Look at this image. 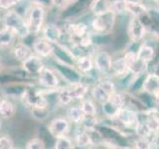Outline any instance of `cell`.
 <instances>
[{"label":"cell","instance_id":"cell-1","mask_svg":"<svg viewBox=\"0 0 159 149\" xmlns=\"http://www.w3.org/2000/svg\"><path fill=\"white\" fill-rule=\"evenodd\" d=\"M5 28H7L19 38H26L30 35V30L26 19L16 10H7L2 18Z\"/></svg>","mask_w":159,"mask_h":149},{"label":"cell","instance_id":"cell-2","mask_svg":"<svg viewBox=\"0 0 159 149\" xmlns=\"http://www.w3.org/2000/svg\"><path fill=\"white\" fill-rule=\"evenodd\" d=\"M45 16H46V10H45L43 5L39 3H34L28 7L26 21L30 30V34L36 35L42 31Z\"/></svg>","mask_w":159,"mask_h":149},{"label":"cell","instance_id":"cell-3","mask_svg":"<svg viewBox=\"0 0 159 149\" xmlns=\"http://www.w3.org/2000/svg\"><path fill=\"white\" fill-rule=\"evenodd\" d=\"M116 13L112 10L102 15H96L92 21V27L93 31L98 34H107L112 30L114 25Z\"/></svg>","mask_w":159,"mask_h":149},{"label":"cell","instance_id":"cell-4","mask_svg":"<svg viewBox=\"0 0 159 149\" xmlns=\"http://www.w3.org/2000/svg\"><path fill=\"white\" fill-rule=\"evenodd\" d=\"M23 98L25 99L27 106H31L32 109H45L48 107L47 98L40 91H35V89L24 91Z\"/></svg>","mask_w":159,"mask_h":149},{"label":"cell","instance_id":"cell-5","mask_svg":"<svg viewBox=\"0 0 159 149\" xmlns=\"http://www.w3.org/2000/svg\"><path fill=\"white\" fill-rule=\"evenodd\" d=\"M52 56H54L57 63L60 64L67 65V66H74L76 64V57L74 56L71 50L63 46L60 43L54 44Z\"/></svg>","mask_w":159,"mask_h":149},{"label":"cell","instance_id":"cell-6","mask_svg":"<svg viewBox=\"0 0 159 149\" xmlns=\"http://www.w3.org/2000/svg\"><path fill=\"white\" fill-rule=\"evenodd\" d=\"M70 126H71L70 120L63 117H57L49 123L48 130L53 137L58 138L61 136H67L70 132Z\"/></svg>","mask_w":159,"mask_h":149},{"label":"cell","instance_id":"cell-7","mask_svg":"<svg viewBox=\"0 0 159 149\" xmlns=\"http://www.w3.org/2000/svg\"><path fill=\"white\" fill-rule=\"evenodd\" d=\"M145 33H146V29L143 22L139 19V17L133 16L130 19V21H129L128 28H127V34L129 39L132 42H138L144 37Z\"/></svg>","mask_w":159,"mask_h":149},{"label":"cell","instance_id":"cell-8","mask_svg":"<svg viewBox=\"0 0 159 149\" xmlns=\"http://www.w3.org/2000/svg\"><path fill=\"white\" fill-rule=\"evenodd\" d=\"M39 83L42 84L43 87L50 89H55L59 86V79L57 77L55 71L52 69L44 67L42 71L38 74Z\"/></svg>","mask_w":159,"mask_h":149},{"label":"cell","instance_id":"cell-9","mask_svg":"<svg viewBox=\"0 0 159 149\" xmlns=\"http://www.w3.org/2000/svg\"><path fill=\"white\" fill-rule=\"evenodd\" d=\"M56 70L70 84H76L82 81V78H83L82 73L79 72L78 70H75L74 66H67V65L57 63Z\"/></svg>","mask_w":159,"mask_h":149},{"label":"cell","instance_id":"cell-10","mask_svg":"<svg viewBox=\"0 0 159 149\" xmlns=\"http://www.w3.org/2000/svg\"><path fill=\"white\" fill-rule=\"evenodd\" d=\"M32 49L37 56L41 58H48L53 55L54 44L48 41V40L45 39L44 37H42V38L37 39L36 41L33 43Z\"/></svg>","mask_w":159,"mask_h":149},{"label":"cell","instance_id":"cell-11","mask_svg":"<svg viewBox=\"0 0 159 149\" xmlns=\"http://www.w3.org/2000/svg\"><path fill=\"white\" fill-rule=\"evenodd\" d=\"M94 66H96L98 73L102 74H108L111 71L112 60L111 57L107 52H99L94 57Z\"/></svg>","mask_w":159,"mask_h":149},{"label":"cell","instance_id":"cell-12","mask_svg":"<svg viewBox=\"0 0 159 149\" xmlns=\"http://www.w3.org/2000/svg\"><path fill=\"white\" fill-rule=\"evenodd\" d=\"M44 64L42 62L41 57L37 56V55H32L30 56L26 61L22 63V68L24 72L30 74H39V73L42 71L44 68Z\"/></svg>","mask_w":159,"mask_h":149},{"label":"cell","instance_id":"cell-13","mask_svg":"<svg viewBox=\"0 0 159 149\" xmlns=\"http://www.w3.org/2000/svg\"><path fill=\"white\" fill-rule=\"evenodd\" d=\"M43 37L47 39L53 44H58L61 42L63 38V32L56 24L53 23H47L42 28Z\"/></svg>","mask_w":159,"mask_h":149},{"label":"cell","instance_id":"cell-14","mask_svg":"<svg viewBox=\"0 0 159 149\" xmlns=\"http://www.w3.org/2000/svg\"><path fill=\"white\" fill-rule=\"evenodd\" d=\"M116 117H117L118 120L126 127H135L137 122L139 121L137 113L135 111H131V109L125 108V107H122L120 111H118Z\"/></svg>","mask_w":159,"mask_h":149},{"label":"cell","instance_id":"cell-15","mask_svg":"<svg viewBox=\"0 0 159 149\" xmlns=\"http://www.w3.org/2000/svg\"><path fill=\"white\" fill-rule=\"evenodd\" d=\"M12 54L17 61L23 63L24 61H26L30 56H32L33 52H32V49L28 47L26 44L19 43L13 47Z\"/></svg>","mask_w":159,"mask_h":149},{"label":"cell","instance_id":"cell-16","mask_svg":"<svg viewBox=\"0 0 159 149\" xmlns=\"http://www.w3.org/2000/svg\"><path fill=\"white\" fill-rule=\"evenodd\" d=\"M75 138H76L77 145L81 148H89L93 145V140L91 134L83 126L80 128V130L77 131Z\"/></svg>","mask_w":159,"mask_h":149},{"label":"cell","instance_id":"cell-17","mask_svg":"<svg viewBox=\"0 0 159 149\" xmlns=\"http://www.w3.org/2000/svg\"><path fill=\"white\" fill-rule=\"evenodd\" d=\"M142 88L144 92L150 94H153L155 92L159 91V74H149L143 81Z\"/></svg>","mask_w":159,"mask_h":149},{"label":"cell","instance_id":"cell-18","mask_svg":"<svg viewBox=\"0 0 159 149\" xmlns=\"http://www.w3.org/2000/svg\"><path fill=\"white\" fill-rule=\"evenodd\" d=\"M89 8L94 15H102L111 11V0H93Z\"/></svg>","mask_w":159,"mask_h":149},{"label":"cell","instance_id":"cell-19","mask_svg":"<svg viewBox=\"0 0 159 149\" xmlns=\"http://www.w3.org/2000/svg\"><path fill=\"white\" fill-rule=\"evenodd\" d=\"M15 38H16V35L11 30L5 27L0 29V50H5L11 47L14 44Z\"/></svg>","mask_w":159,"mask_h":149},{"label":"cell","instance_id":"cell-20","mask_svg":"<svg viewBox=\"0 0 159 149\" xmlns=\"http://www.w3.org/2000/svg\"><path fill=\"white\" fill-rule=\"evenodd\" d=\"M73 99H83L89 91V86L84 82H79L76 84H71L69 87Z\"/></svg>","mask_w":159,"mask_h":149},{"label":"cell","instance_id":"cell-21","mask_svg":"<svg viewBox=\"0 0 159 149\" xmlns=\"http://www.w3.org/2000/svg\"><path fill=\"white\" fill-rule=\"evenodd\" d=\"M15 114V106L8 97L0 98V117L11 118Z\"/></svg>","mask_w":159,"mask_h":149},{"label":"cell","instance_id":"cell-22","mask_svg":"<svg viewBox=\"0 0 159 149\" xmlns=\"http://www.w3.org/2000/svg\"><path fill=\"white\" fill-rule=\"evenodd\" d=\"M68 34L71 36L72 38H78L81 39L84 37L86 35H88V26L84 23H74L69 25L68 27Z\"/></svg>","mask_w":159,"mask_h":149},{"label":"cell","instance_id":"cell-23","mask_svg":"<svg viewBox=\"0 0 159 149\" xmlns=\"http://www.w3.org/2000/svg\"><path fill=\"white\" fill-rule=\"evenodd\" d=\"M76 66L79 72L82 74H88L93 68V62L92 58L88 55H83L76 59Z\"/></svg>","mask_w":159,"mask_h":149},{"label":"cell","instance_id":"cell-24","mask_svg":"<svg viewBox=\"0 0 159 149\" xmlns=\"http://www.w3.org/2000/svg\"><path fill=\"white\" fill-rule=\"evenodd\" d=\"M125 10L126 12L130 13L133 16H141L144 15L147 12V8L145 7V5H143L141 2H131V1H125Z\"/></svg>","mask_w":159,"mask_h":149},{"label":"cell","instance_id":"cell-25","mask_svg":"<svg viewBox=\"0 0 159 149\" xmlns=\"http://www.w3.org/2000/svg\"><path fill=\"white\" fill-rule=\"evenodd\" d=\"M137 58L143 62H150L154 57V49L149 45H142L136 53Z\"/></svg>","mask_w":159,"mask_h":149},{"label":"cell","instance_id":"cell-26","mask_svg":"<svg viewBox=\"0 0 159 149\" xmlns=\"http://www.w3.org/2000/svg\"><path fill=\"white\" fill-rule=\"evenodd\" d=\"M92 96H93V97L96 99L97 102H101V103H103V102H106L107 101H108V98H109V97H111V94H109L106 91V89H104L101 86V84H98L93 88Z\"/></svg>","mask_w":159,"mask_h":149},{"label":"cell","instance_id":"cell-27","mask_svg":"<svg viewBox=\"0 0 159 149\" xmlns=\"http://www.w3.org/2000/svg\"><path fill=\"white\" fill-rule=\"evenodd\" d=\"M135 129V133L136 135L139 138H149L151 136V134L153 133V130L151 129V127L149 126V124L145 121V122H142V121H138L137 124L134 127Z\"/></svg>","mask_w":159,"mask_h":149},{"label":"cell","instance_id":"cell-28","mask_svg":"<svg viewBox=\"0 0 159 149\" xmlns=\"http://www.w3.org/2000/svg\"><path fill=\"white\" fill-rule=\"evenodd\" d=\"M67 114H68L69 120L71 122H74V123H81L84 116L81 106H77L70 107L68 109Z\"/></svg>","mask_w":159,"mask_h":149},{"label":"cell","instance_id":"cell-29","mask_svg":"<svg viewBox=\"0 0 159 149\" xmlns=\"http://www.w3.org/2000/svg\"><path fill=\"white\" fill-rule=\"evenodd\" d=\"M111 71L116 74H117V76H124V74H126L127 73H129L128 67H127V65L125 64V61H124L123 58L112 62Z\"/></svg>","mask_w":159,"mask_h":149},{"label":"cell","instance_id":"cell-30","mask_svg":"<svg viewBox=\"0 0 159 149\" xmlns=\"http://www.w3.org/2000/svg\"><path fill=\"white\" fill-rule=\"evenodd\" d=\"M58 99L62 104H64V106H67V104H69L73 101V97H72V94H71V92H70L69 87L59 88Z\"/></svg>","mask_w":159,"mask_h":149},{"label":"cell","instance_id":"cell-31","mask_svg":"<svg viewBox=\"0 0 159 149\" xmlns=\"http://www.w3.org/2000/svg\"><path fill=\"white\" fill-rule=\"evenodd\" d=\"M108 101L111 102L114 106H116L117 109H120L122 107H124V106H125V97L123 96L122 93H113L111 97H109Z\"/></svg>","mask_w":159,"mask_h":149},{"label":"cell","instance_id":"cell-32","mask_svg":"<svg viewBox=\"0 0 159 149\" xmlns=\"http://www.w3.org/2000/svg\"><path fill=\"white\" fill-rule=\"evenodd\" d=\"M80 106H81L84 115H96L97 114V107L94 106V103L89 99L83 101Z\"/></svg>","mask_w":159,"mask_h":149},{"label":"cell","instance_id":"cell-33","mask_svg":"<svg viewBox=\"0 0 159 149\" xmlns=\"http://www.w3.org/2000/svg\"><path fill=\"white\" fill-rule=\"evenodd\" d=\"M55 149H73L74 144L72 140L67 136H61L56 138V142H55Z\"/></svg>","mask_w":159,"mask_h":149},{"label":"cell","instance_id":"cell-34","mask_svg":"<svg viewBox=\"0 0 159 149\" xmlns=\"http://www.w3.org/2000/svg\"><path fill=\"white\" fill-rule=\"evenodd\" d=\"M147 64L146 62H143L141 60H139L137 58V60L135 61L132 66L129 69V73H132L133 74H141L147 70Z\"/></svg>","mask_w":159,"mask_h":149},{"label":"cell","instance_id":"cell-35","mask_svg":"<svg viewBox=\"0 0 159 149\" xmlns=\"http://www.w3.org/2000/svg\"><path fill=\"white\" fill-rule=\"evenodd\" d=\"M97 118L96 115H84L83 120L81 122L82 126L88 131H92L97 126Z\"/></svg>","mask_w":159,"mask_h":149},{"label":"cell","instance_id":"cell-36","mask_svg":"<svg viewBox=\"0 0 159 149\" xmlns=\"http://www.w3.org/2000/svg\"><path fill=\"white\" fill-rule=\"evenodd\" d=\"M27 149H44L45 148V143L41 138H33L30 141L26 143Z\"/></svg>","mask_w":159,"mask_h":149},{"label":"cell","instance_id":"cell-37","mask_svg":"<svg viewBox=\"0 0 159 149\" xmlns=\"http://www.w3.org/2000/svg\"><path fill=\"white\" fill-rule=\"evenodd\" d=\"M111 10L114 13L121 14L123 12H125V3L124 0H113L111 2Z\"/></svg>","mask_w":159,"mask_h":149},{"label":"cell","instance_id":"cell-38","mask_svg":"<svg viewBox=\"0 0 159 149\" xmlns=\"http://www.w3.org/2000/svg\"><path fill=\"white\" fill-rule=\"evenodd\" d=\"M14 148V142L7 135L0 137V149H12Z\"/></svg>","mask_w":159,"mask_h":149},{"label":"cell","instance_id":"cell-39","mask_svg":"<svg viewBox=\"0 0 159 149\" xmlns=\"http://www.w3.org/2000/svg\"><path fill=\"white\" fill-rule=\"evenodd\" d=\"M123 59H124V61H125V64L127 65L128 70H129V69H130V67L134 63H135V61L137 60V55H136V53H134L132 51H129V52H127L125 55H124Z\"/></svg>","mask_w":159,"mask_h":149},{"label":"cell","instance_id":"cell-40","mask_svg":"<svg viewBox=\"0 0 159 149\" xmlns=\"http://www.w3.org/2000/svg\"><path fill=\"white\" fill-rule=\"evenodd\" d=\"M21 1V0H0V9L9 10Z\"/></svg>","mask_w":159,"mask_h":149},{"label":"cell","instance_id":"cell-41","mask_svg":"<svg viewBox=\"0 0 159 149\" xmlns=\"http://www.w3.org/2000/svg\"><path fill=\"white\" fill-rule=\"evenodd\" d=\"M152 144L150 142L147 141V139L145 138H139L134 142V147L138 148V149H149L151 148Z\"/></svg>","mask_w":159,"mask_h":149},{"label":"cell","instance_id":"cell-42","mask_svg":"<svg viewBox=\"0 0 159 149\" xmlns=\"http://www.w3.org/2000/svg\"><path fill=\"white\" fill-rule=\"evenodd\" d=\"M70 1H71V0H51V2L53 3V5H55L56 7L66 6L67 4H69Z\"/></svg>","mask_w":159,"mask_h":149},{"label":"cell","instance_id":"cell-43","mask_svg":"<svg viewBox=\"0 0 159 149\" xmlns=\"http://www.w3.org/2000/svg\"><path fill=\"white\" fill-rule=\"evenodd\" d=\"M152 96L154 97V98H155V102H156V103L159 106V91H157V92H155L154 93Z\"/></svg>","mask_w":159,"mask_h":149},{"label":"cell","instance_id":"cell-44","mask_svg":"<svg viewBox=\"0 0 159 149\" xmlns=\"http://www.w3.org/2000/svg\"><path fill=\"white\" fill-rule=\"evenodd\" d=\"M125 1H131V2H141V0H125Z\"/></svg>","mask_w":159,"mask_h":149},{"label":"cell","instance_id":"cell-45","mask_svg":"<svg viewBox=\"0 0 159 149\" xmlns=\"http://www.w3.org/2000/svg\"><path fill=\"white\" fill-rule=\"evenodd\" d=\"M1 127H2V120H1V117H0V130H1Z\"/></svg>","mask_w":159,"mask_h":149},{"label":"cell","instance_id":"cell-46","mask_svg":"<svg viewBox=\"0 0 159 149\" xmlns=\"http://www.w3.org/2000/svg\"><path fill=\"white\" fill-rule=\"evenodd\" d=\"M1 67H2V63H1V59H0V70H1Z\"/></svg>","mask_w":159,"mask_h":149},{"label":"cell","instance_id":"cell-47","mask_svg":"<svg viewBox=\"0 0 159 149\" xmlns=\"http://www.w3.org/2000/svg\"><path fill=\"white\" fill-rule=\"evenodd\" d=\"M154 1H155V2L158 4V6H159V0H154Z\"/></svg>","mask_w":159,"mask_h":149}]
</instances>
